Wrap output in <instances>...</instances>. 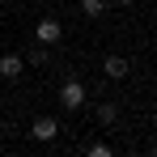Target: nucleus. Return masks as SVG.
Listing matches in <instances>:
<instances>
[{
    "label": "nucleus",
    "mask_w": 157,
    "mask_h": 157,
    "mask_svg": "<svg viewBox=\"0 0 157 157\" xmlns=\"http://www.w3.org/2000/svg\"><path fill=\"white\" fill-rule=\"evenodd\" d=\"M89 153H94V157H106V153H110V144H106V140H98V144H89Z\"/></svg>",
    "instance_id": "obj_9"
},
{
    "label": "nucleus",
    "mask_w": 157,
    "mask_h": 157,
    "mask_svg": "<svg viewBox=\"0 0 157 157\" xmlns=\"http://www.w3.org/2000/svg\"><path fill=\"white\" fill-rule=\"evenodd\" d=\"M106 9H110V0H81V13L85 17H102Z\"/></svg>",
    "instance_id": "obj_7"
},
{
    "label": "nucleus",
    "mask_w": 157,
    "mask_h": 157,
    "mask_svg": "<svg viewBox=\"0 0 157 157\" xmlns=\"http://www.w3.org/2000/svg\"><path fill=\"white\" fill-rule=\"evenodd\" d=\"M34 38H38L43 47H55V43L64 38V26H59L55 17H43V21H38V30H34Z\"/></svg>",
    "instance_id": "obj_4"
},
{
    "label": "nucleus",
    "mask_w": 157,
    "mask_h": 157,
    "mask_svg": "<svg viewBox=\"0 0 157 157\" xmlns=\"http://www.w3.org/2000/svg\"><path fill=\"white\" fill-rule=\"evenodd\" d=\"M110 4H119V9H128V4H132V0H110Z\"/></svg>",
    "instance_id": "obj_10"
},
{
    "label": "nucleus",
    "mask_w": 157,
    "mask_h": 157,
    "mask_svg": "<svg viewBox=\"0 0 157 157\" xmlns=\"http://www.w3.org/2000/svg\"><path fill=\"white\" fill-rule=\"evenodd\" d=\"M21 72H26V55H17V51L0 55V77L9 81V85H17V81H21Z\"/></svg>",
    "instance_id": "obj_3"
},
{
    "label": "nucleus",
    "mask_w": 157,
    "mask_h": 157,
    "mask_svg": "<svg viewBox=\"0 0 157 157\" xmlns=\"http://www.w3.org/2000/svg\"><path fill=\"white\" fill-rule=\"evenodd\" d=\"M26 64H34V68H47L51 64V47H43V43H34L26 51Z\"/></svg>",
    "instance_id": "obj_6"
},
{
    "label": "nucleus",
    "mask_w": 157,
    "mask_h": 157,
    "mask_svg": "<svg viewBox=\"0 0 157 157\" xmlns=\"http://www.w3.org/2000/svg\"><path fill=\"white\" fill-rule=\"evenodd\" d=\"M30 136H34L38 144H51L55 136H59V119H51V115H38V119L30 123Z\"/></svg>",
    "instance_id": "obj_1"
},
{
    "label": "nucleus",
    "mask_w": 157,
    "mask_h": 157,
    "mask_svg": "<svg viewBox=\"0 0 157 157\" xmlns=\"http://www.w3.org/2000/svg\"><path fill=\"white\" fill-rule=\"evenodd\" d=\"M128 72H132V64L123 59V55H106V59H102V77L106 81H123Z\"/></svg>",
    "instance_id": "obj_5"
},
{
    "label": "nucleus",
    "mask_w": 157,
    "mask_h": 157,
    "mask_svg": "<svg viewBox=\"0 0 157 157\" xmlns=\"http://www.w3.org/2000/svg\"><path fill=\"white\" fill-rule=\"evenodd\" d=\"M153 157H157V144H153Z\"/></svg>",
    "instance_id": "obj_11"
},
{
    "label": "nucleus",
    "mask_w": 157,
    "mask_h": 157,
    "mask_svg": "<svg viewBox=\"0 0 157 157\" xmlns=\"http://www.w3.org/2000/svg\"><path fill=\"white\" fill-rule=\"evenodd\" d=\"M98 123H106V128L119 123V106H115V102H102V106H98Z\"/></svg>",
    "instance_id": "obj_8"
},
{
    "label": "nucleus",
    "mask_w": 157,
    "mask_h": 157,
    "mask_svg": "<svg viewBox=\"0 0 157 157\" xmlns=\"http://www.w3.org/2000/svg\"><path fill=\"white\" fill-rule=\"evenodd\" d=\"M59 106H64V110H81V106H85V85H81V81H64V85H59Z\"/></svg>",
    "instance_id": "obj_2"
}]
</instances>
